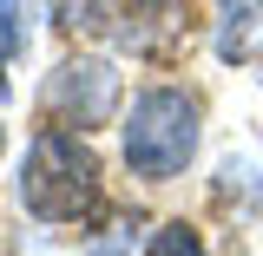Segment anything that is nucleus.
Returning <instances> with one entry per match:
<instances>
[{"instance_id":"f257e3e1","label":"nucleus","mask_w":263,"mask_h":256,"mask_svg":"<svg viewBox=\"0 0 263 256\" xmlns=\"http://www.w3.org/2000/svg\"><path fill=\"white\" fill-rule=\"evenodd\" d=\"M20 204H27L40 224H79V217L99 204V158H92V145H86V131L46 125L27 145Z\"/></svg>"},{"instance_id":"f03ea898","label":"nucleus","mask_w":263,"mask_h":256,"mask_svg":"<svg viewBox=\"0 0 263 256\" xmlns=\"http://www.w3.org/2000/svg\"><path fill=\"white\" fill-rule=\"evenodd\" d=\"M191 158H197V99L178 92V86L138 92L132 99V119H125V164H132V178L164 184V178H178Z\"/></svg>"},{"instance_id":"7ed1b4c3","label":"nucleus","mask_w":263,"mask_h":256,"mask_svg":"<svg viewBox=\"0 0 263 256\" xmlns=\"http://www.w3.org/2000/svg\"><path fill=\"white\" fill-rule=\"evenodd\" d=\"M138 60H171L184 46V0H99V27Z\"/></svg>"},{"instance_id":"20e7f679","label":"nucleus","mask_w":263,"mask_h":256,"mask_svg":"<svg viewBox=\"0 0 263 256\" xmlns=\"http://www.w3.org/2000/svg\"><path fill=\"white\" fill-rule=\"evenodd\" d=\"M46 105H53V119L72 125V131L105 125V119L119 112V72H112V60H92V53L66 60L60 72H53V86H46Z\"/></svg>"},{"instance_id":"39448f33","label":"nucleus","mask_w":263,"mask_h":256,"mask_svg":"<svg viewBox=\"0 0 263 256\" xmlns=\"http://www.w3.org/2000/svg\"><path fill=\"white\" fill-rule=\"evenodd\" d=\"M217 60L250 66L263 53V0H217Z\"/></svg>"},{"instance_id":"423d86ee","label":"nucleus","mask_w":263,"mask_h":256,"mask_svg":"<svg viewBox=\"0 0 263 256\" xmlns=\"http://www.w3.org/2000/svg\"><path fill=\"white\" fill-rule=\"evenodd\" d=\"M145 256H211V250H204V237L191 224H158L152 243H145Z\"/></svg>"},{"instance_id":"0eeeda50","label":"nucleus","mask_w":263,"mask_h":256,"mask_svg":"<svg viewBox=\"0 0 263 256\" xmlns=\"http://www.w3.org/2000/svg\"><path fill=\"white\" fill-rule=\"evenodd\" d=\"M27 46V20H20V0H0V92H7V60Z\"/></svg>"},{"instance_id":"6e6552de","label":"nucleus","mask_w":263,"mask_h":256,"mask_svg":"<svg viewBox=\"0 0 263 256\" xmlns=\"http://www.w3.org/2000/svg\"><path fill=\"white\" fill-rule=\"evenodd\" d=\"M0 145H7V131H0Z\"/></svg>"}]
</instances>
